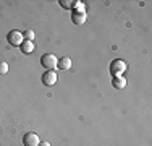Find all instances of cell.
<instances>
[{"instance_id":"obj_1","label":"cell","mask_w":152,"mask_h":146,"mask_svg":"<svg viewBox=\"0 0 152 146\" xmlns=\"http://www.w3.org/2000/svg\"><path fill=\"white\" fill-rule=\"evenodd\" d=\"M57 63H58V58H57V55H53V54H44L41 57V65L44 68H47V70H55Z\"/></svg>"},{"instance_id":"obj_2","label":"cell","mask_w":152,"mask_h":146,"mask_svg":"<svg viewBox=\"0 0 152 146\" xmlns=\"http://www.w3.org/2000/svg\"><path fill=\"white\" fill-rule=\"evenodd\" d=\"M126 70V63L121 60V58H115L110 63V73L112 76H121Z\"/></svg>"},{"instance_id":"obj_3","label":"cell","mask_w":152,"mask_h":146,"mask_svg":"<svg viewBox=\"0 0 152 146\" xmlns=\"http://www.w3.org/2000/svg\"><path fill=\"white\" fill-rule=\"evenodd\" d=\"M7 41L12 44V46H21V44H23V41H24L23 32H20V31H16V29H13V31L8 32V36H7Z\"/></svg>"},{"instance_id":"obj_4","label":"cell","mask_w":152,"mask_h":146,"mask_svg":"<svg viewBox=\"0 0 152 146\" xmlns=\"http://www.w3.org/2000/svg\"><path fill=\"white\" fill-rule=\"evenodd\" d=\"M23 143H24V146H39V143H41V140H39L37 133H34V131H29V133H26V135H24Z\"/></svg>"},{"instance_id":"obj_5","label":"cell","mask_w":152,"mask_h":146,"mask_svg":"<svg viewBox=\"0 0 152 146\" xmlns=\"http://www.w3.org/2000/svg\"><path fill=\"white\" fill-rule=\"evenodd\" d=\"M42 83L45 86H53L57 83V73L55 70H47L44 75H42Z\"/></svg>"},{"instance_id":"obj_6","label":"cell","mask_w":152,"mask_h":146,"mask_svg":"<svg viewBox=\"0 0 152 146\" xmlns=\"http://www.w3.org/2000/svg\"><path fill=\"white\" fill-rule=\"evenodd\" d=\"M57 68H60V70H70V68H71V58L70 57H61V58H58Z\"/></svg>"},{"instance_id":"obj_7","label":"cell","mask_w":152,"mask_h":146,"mask_svg":"<svg viewBox=\"0 0 152 146\" xmlns=\"http://www.w3.org/2000/svg\"><path fill=\"white\" fill-rule=\"evenodd\" d=\"M112 85H113V88H117V89H123V88H126V80L123 76H113Z\"/></svg>"},{"instance_id":"obj_8","label":"cell","mask_w":152,"mask_h":146,"mask_svg":"<svg viewBox=\"0 0 152 146\" xmlns=\"http://www.w3.org/2000/svg\"><path fill=\"white\" fill-rule=\"evenodd\" d=\"M20 49H21V52H23V54H31V52H34V42L23 41V44L20 46Z\"/></svg>"},{"instance_id":"obj_9","label":"cell","mask_w":152,"mask_h":146,"mask_svg":"<svg viewBox=\"0 0 152 146\" xmlns=\"http://www.w3.org/2000/svg\"><path fill=\"white\" fill-rule=\"evenodd\" d=\"M71 21L75 24H83L86 21V13H73L71 15Z\"/></svg>"},{"instance_id":"obj_10","label":"cell","mask_w":152,"mask_h":146,"mask_svg":"<svg viewBox=\"0 0 152 146\" xmlns=\"http://www.w3.org/2000/svg\"><path fill=\"white\" fill-rule=\"evenodd\" d=\"M23 38L26 39V41L32 42V39H34V31H32V29H26V31L23 32Z\"/></svg>"},{"instance_id":"obj_11","label":"cell","mask_w":152,"mask_h":146,"mask_svg":"<svg viewBox=\"0 0 152 146\" xmlns=\"http://www.w3.org/2000/svg\"><path fill=\"white\" fill-rule=\"evenodd\" d=\"M73 10H75V13H84V5L81 2H75Z\"/></svg>"},{"instance_id":"obj_12","label":"cell","mask_w":152,"mask_h":146,"mask_svg":"<svg viewBox=\"0 0 152 146\" xmlns=\"http://www.w3.org/2000/svg\"><path fill=\"white\" fill-rule=\"evenodd\" d=\"M60 5L63 7V8H73V5H75V2H71V0H60Z\"/></svg>"},{"instance_id":"obj_13","label":"cell","mask_w":152,"mask_h":146,"mask_svg":"<svg viewBox=\"0 0 152 146\" xmlns=\"http://www.w3.org/2000/svg\"><path fill=\"white\" fill-rule=\"evenodd\" d=\"M5 73H8V63L0 62V75H5Z\"/></svg>"},{"instance_id":"obj_14","label":"cell","mask_w":152,"mask_h":146,"mask_svg":"<svg viewBox=\"0 0 152 146\" xmlns=\"http://www.w3.org/2000/svg\"><path fill=\"white\" fill-rule=\"evenodd\" d=\"M39 146H50V143H49V141H41Z\"/></svg>"}]
</instances>
